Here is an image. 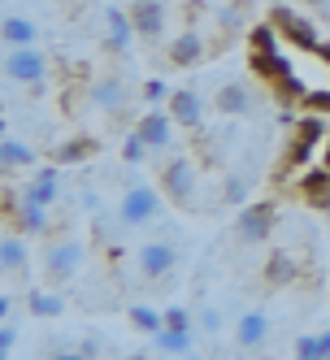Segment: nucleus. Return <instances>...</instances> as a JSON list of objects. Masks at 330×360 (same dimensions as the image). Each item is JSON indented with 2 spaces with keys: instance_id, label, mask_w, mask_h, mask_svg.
<instances>
[{
  "instance_id": "nucleus-1",
  "label": "nucleus",
  "mask_w": 330,
  "mask_h": 360,
  "mask_svg": "<svg viewBox=\"0 0 330 360\" xmlns=\"http://www.w3.org/2000/svg\"><path fill=\"white\" fill-rule=\"evenodd\" d=\"M118 226H126V230H139V226H152L161 213H165V191L161 187H152V183H131L122 191V200H118Z\"/></svg>"
},
{
  "instance_id": "nucleus-2",
  "label": "nucleus",
  "mask_w": 330,
  "mask_h": 360,
  "mask_svg": "<svg viewBox=\"0 0 330 360\" xmlns=\"http://www.w3.org/2000/svg\"><path fill=\"white\" fill-rule=\"evenodd\" d=\"M322 143H326V126H322V117H300V126L291 131V143H287V152H283V161H278V178H287V174H304L313 165V157L322 152Z\"/></svg>"
},
{
  "instance_id": "nucleus-3",
  "label": "nucleus",
  "mask_w": 330,
  "mask_h": 360,
  "mask_svg": "<svg viewBox=\"0 0 330 360\" xmlns=\"http://www.w3.org/2000/svg\"><path fill=\"white\" fill-rule=\"evenodd\" d=\"M83 261H87V243H83V239H74V235L53 239V243L44 248V278L53 282V287H61V282L79 278Z\"/></svg>"
},
{
  "instance_id": "nucleus-4",
  "label": "nucleus",
  "mask_w": 330,
  "mask_h": 360,
  "mask_svg": "<svg viewBox=\"0 0 330 360\" xmlns=\"http://www.w3.org/2000/svg\"><path fill=\"white\" fill-rule=\"evenodd\" d=\"M274 226H278V204L252 200V204H243L239 217H235V235H239V243H269Z\"/></svg>"
},
{
  "instance_id": "nucleus-5",
  "label": "nucleus",
  "mask_w": 330,
  "mask_h": 360,
  "mask_svg": "<svg viewBox=\"0 0 330 360\" xmlns=\"http://www.w3.org/2000/svg\"><path fill=\"white\" fill-rule=\"evenodd\" d=\"M196 187H200V165L191 157H174L161 169V191H165L170 204H179V209L196 200Z\"/></svg>"
},
{
  "instance_id": "nucleus-6",
  "label": "nucleus",
  "mask_w": 330,
  "mask_h": 360,
  "mask_svg": "<svg viewBox=\"0 0 330 360\" xmlns=\"http://www.w3.org/2000/svg\"><path fill=\"white\" fill-rule=\"evenodd\" d=\"M269 22L278 27V35H283L291 48H300V53H317V48H322L317 27H313V22L304 18V13H296V9H287V5H274Z\"/></svg>"
},
{
  "instance_id": "nucleus-7",
  "label": "nucleus",
  "mask_w": 330,
  "mask_h": 360,
  "mask_svg": "<svg viewBox=\"0 0 330 360\" xmlns=\"http://www.w3.org/2000/svg\"><path fill=\"white\" fill-rule=\"evenodd\" d=\"M135 265H139V278H148V282L170 278L174 269H179V248H174L170 239H148L135 252Z\"/></svg>"
},
{
  "instance_id": "nucleus-8",
  "label": "nucleus",
  "mask_w": 330,
  "mask_h": 360,
  "mask_svg": "<svg viewBox=\"0 0 330 360\" xmlns=\"http://www.w3.org/2000/svg\"><path fill=\"white\" fill-rule=\"evenodd\" d=\"M5 74L13 83H44L48 79V57L39 53V48H9V57H5Z\"/></svg>"
},
{
  "instance_id": "nucleus-9",
  "label": "nucleus",
  "mask_w": 330,
  "mask_h": 360,
  "mask_svg": "<svg viewBox=\"0 0 330 360\" xmlns=\"http://www.w3.org/2000/svg\"><path fill=\"white\" fill-rule=\"evenodd\" d=\"M269 339V313L265 308H243L235 317V352H257Z\"/></svg>"
},
{
  "instance_id": "nucleus-10",
  "label": "nucleus",
  "mask_w": 330,
  "mask_h": 360,
  "mask_svg": "<svg viewBox=\"0 0 330 360\" xmlns=\"http://www.w3.org/2000/svg\"><path fill=\"white\" fill-rule=\"evenodd\" d=\"M213 109L217 117H248L257 109V96H252V83L248 79H235V83H222L217 96H213Z\"/></svg>"
},
{
  "instance_id": "nucleus-11",
  "label": "nucleus",
  "mask_w": 330,
  "mask_h": 360,
  "mask_svg": "<svg viewBox=\"0 0 330 360\" xmlns=\"http://www.w3.org/2000/svg\"><path fill=\"white\" fill-rule=\"evenodd\" d=\"M174 126H179V122L170 117V109H144L139 122H135V135H139L152 152H161V148L174 143Z\"/></svg>"
},
{
  "instance_id": "nucleus-12",
  "label": "nucleus",
  "mask_w": 330,
  "mask_h": 360,
  "mask_svg": "<svg viewBox=\"0 0 330 360\" xmlns=\"http://www.w3.org/2000/svg\"><path fill=\"white\" fill-rule=\"evenodd\" d=\"M165 109H170V117L179 126H187V131H205V100H200V91H191V87L170 91Z\"/></svg>"
},
{
  "instance_id": "nucleus-13",
  "label": "nucleus",
  "mask_w": 330,
  "mask_h": 360,
  "mask_svg": "<svg viewBox=\"0 0 330 360\" xmlns=\"http://www.w3.org/2000/svg\"><path fill=\"white\" fill-rule=\"evenodd\" d=\"M296 191L313 204V209H330V169L317 161V165H309L304 174H296Z\"/></svg>"
},
{
  "instance_id": "nucleus-14",
  "label": "nucleus",
  "mask_w": 330,
  "mask_h": 360,
  "mask_svg": "<svg viewBox=\"0 0 330 360\" xmlns=\"http://www.w3.org/2000/svg\"><path fill=\"white\" fill-rule=\"evenodd\" d=\"M131 22H135V35L161 39L165 35V0H135V5H131Z\"/></svg>"
},
{
  "instance_id": "nucleus-15",
  "label": "nucleus",
  "mask_w": 330,
  "mask_h": 360,
  "mask_svg": "<svg viewBox=\"0 0 330 360\" xmlns=\"http://www.w3.org/2000/svg\"><path fill=\"white\" fill-rule=\"evenodd\" d=\"M200 61H205V35H200V31L174 35V44H170V65L174 70H191Z\"/></svg>"
},
{
  "instance_id": "nucleus-16",
  "label": "nucleus",
  "mask_w": 330,
  "mask_h": 360,
  "mask_svg": "<svg viewBox=\"0 0 330 360\" xmlns=\"http://www.w3.org/2000/svg\"><path fill=\"white\" fill-rule=\"evenodd\" d=\"M57 200V165L39 169L27 187H22V204H35V209H48V204Z\"/></svg>"
},
{
  "instance_id": "nucleus-17",
  "label": "nucleus",
  "mask_w": 330,
  "mask_h": 360,
  "mask_svg": "<svg viewBox=\"0 0 330 360\" xmlns=\"http://www.w3.org/2000/svg\"><path fill=\"white\" fill-rule=\"evenodd\" d=\"M105 27H109V39H105V44L113 48V53H122V48L135 39V22H131V9H118V5H109V9H105Z\"/></svg>"
},
{
  "instance_id": "nucleus-18",
  "label": "nucleus",
  "mask_w": 330,
  "mask_h": 360,
  "mask_svg": "<svg viewBox=\"0 0 330 360\" xmlns=\"http://www.w3.org/2000/svg\"><path fill=\"white\" fill-rule=\"evenodd\" d=\"M222 204L226 209H243V204H252V174L248 169H231L222 178Z\"/></svg>"
},
{
  "instance_id": "nucleus-19",
  "label": "nucleus",
  "mask_w": 330,
  "mask_h": 360,
  "mask_svg": "<svg viewBox=\"0 0 330 360\" xmlns=\"http://www.w3.org/2000/svg\"><path fill=\"white\" fill-rule=\"evenodd\" d=\"M191 339H196V330H174V326H165L161 334H152V347H157L161 356H191L196 347H191Z\"/></svg>"
},
{
  "instance_id": "nucleus-20",
  "label": "nucleus",
  "mask_w": 330,
  "mask_h": 360,
  "mask_svg": "<svg viewBox=\"0 0 330 360\" xmlns=\"http://www.w3.org/2000/svg\"><path fill=\"white\" fill-rule=\"evenodd\" d=\"M248 70L257 74L261 83H278V79L291 70V61H287L283 53H248Z\"/></svg>"
},
{
  "instance_id": "nucleus-21",
  "label": "nucleus",
  "mask_w": 330,
  "mask_h": 360,
  "mask_svg": "<svg viewBox=\"0 0 330 360\" xmlns=\"http://www.w3.org/2000/svg\"><path fill=\"white\" fill-rule=\"evenodd\" d=\"M296 274H300L296 256H291L287 248H274V252H269V261H265V282H269V287H287Z\"/></svg>"
},
{
  "instance_id": "nucleus-22",
  "label": "nucleus",
  "mask_w": 330,
  "mask_h": 360,
  "mask_svg": "<svg viewBox=\"0 0 330 360\" xmlns=\"http://www.w3.org/2000/svg\"><path fill=\"white\" fill-rule=\"evenodd\" d=\"M31 256H27V239L22 235H5L0 239V269L5 274H27Z\"/></svg>"
},
{
  "instance_id": "nucleus-23",
  "label": "nucleus",
  "mask_w": 330,
  "mask_h": 360,
  "mask_svg": "<svg viewBox=\"0 0 330 360\" xmlns=\"http://www.w3.org/2000/svg\"><path fill=\"white\" fill-rule=\"evenodd\" d=\"M0 31H5V44L9 48H35V39H39V27H35L31 18H22V13H9Z\"/></svg>"
},
{
  "instance_id": "nucleus-24",
  "label": "nucleus",
  "mask_w": 330,
  "mask_h": 360,
  "mask_svg": "<svg viewBox=\"0 0 330 360\" xmlns=\"http://www.w3.org/2000/svg\"><path fill=\"white\" fill-rule=\"evenodd\" d=\"M100 143L96 139H87V135H79V139H65V143H57L53 148V165L57 169H65V165H79V161H87L91 152H96Z\"/></svg>"
},
{
  "instance_id": "nucleus-25",
  "label": "nucleus",
  "mask_w": 330,
  "mask_h": 360,
  "mask_svg": "<svg viewBox=\"0 0 330 360\" xmlns=\"http://www.w3.org/2000/svg\"><path fill=\"white\" fill-rule=\"evenodd\" d=\"M91 105H96V109H105V113H113V109L126 105V87H122L118 74H109V79H100V83L91 87Z\"/></svg>"
},
{
  "instance_id": "nucleus-26",
  "label": "nucleus",
  "mask_w": 330,
  "mask_h": 360,
  "mask_svg": "<svg viewBox=\"0 0 330 360\" xmlns=\"http://www.w3.org/2000/svg\"><path fill=\"white\" fill-rule=\"evenodd\" d=\"M291 360H330V330L300 334V339L291 343Z\"/></svg>"
},
{
  "instance_id": "nucleus-27",
  "label": "nucleus",
  "mask_w": 330,
  "mask_h": 360,
  "mask_svg": "<svg viewBox=\"0 0 330 360\" xmlns=\"http://www.w3.org/2000/svg\"><path fill=\"white\" fill-rule=\"evenodd\" d=\"M0 161H5V169H31L35 165V148L13 139V135H5L0 139Z\"/></svg>"
},
{
  "instance_id": "nucleus-28",
  "label": "nucleus",
  "mask_w": 330,
  "mask_h": 360,
  "mask_svg": "<svg viewBox=\"0 0 330 360\" xmlns=\"http://www.w3.org/2000/svg\"><path fill=\"white\" fill-rule=\"evenodd\" d=\"M27 308H31L35 317H61L65 313V300L57 291H48V287H31L27 291Z\"/></svg>"
},
{
  "instance_id": "nucleus-29",
  "label": "nucleus",
  "mask_w": 330,
  "mask_h": 360,
  "mask_svg": "<svg viewBox=\"0 0 330 360\" xmlns=\"http://www.w3.org/2000/svg\"><path fill=\"white\" fill-rule=\"evenodd\" d=\"M126 317H131V326H135L139 334H148V339L165 330V313H157L152 304H131V308H126Z\"/></svg>"
},
{
  "instance_id": "nucleus-30",
  "label": "nucleus",
  "mask_w": 330,
  "mask_h": 360,
  "mask_svg": "<svg viewBox=\"0 0 330 360\" xmlns=\"http://www.w3.org/2000/svg\"><path fill=\"white\" fill-rule=\"evenodd\" d=\"M274 87V96H278V105H304V96H309V87L300 83V74L296 70H287L278 83H269Z\"/></svg>"
},
{
  "instance_id": "nucleus-31",
  "label": "nucleus",
  "mask_w": 330,
  "mask_h": 360,
  "mask_svg": "<svg viewBox=\"0 0 330 360\" xmlns=\"http://www.w3.org/2000/svg\"><path fill=\"white\" fill-rule=\"evenodd\" d=\"M13 217H18V235H44L48 230V209H35V204H18Z\"/></svg>"
},
{
  "instance_id": "nucleus-32",
  "label": "nucleus",
  "mask_w": 330,
  "mask_h": 360,
  "mask_svg": "<svg viewBox=\"0 0 330 360\" xmlns=\"http://www.w3.org/2000/svg\"><path fill=\"white\" fill-rule=\"evenodd\" d=\"M278 27L274 22H257V27H248V48L252 53H278Z\"/></svg>"
},
{
  "instance_id": "nucleus-33",
  "label": "nucleus",
  "mask_w": 330,
  "mask_h": 360,
  "mask_svg": "<svg viewBox=\"0 0 330 360\" xmlns=\"http://www.w3.org/2000/svg\"><path fill=\"white\" fill-rule=\"evenodd\" d=\"M148 157H152V148H148L139 135H126V139H122V161H126V165H144Z\"/></svg>"
},
{
  "instance_id": "nucleus-34",
  "label": "nucleus",
  "mask_w": 330,
  "mask_h": 360,
  "mask_svg": "<svg viewBox=\"0 0 330 360\" xmlns=\"http://www.w3.org/2000/svg\"><path fill=\"white\" fill-rule=\"evenodd\" d=\"M196 326L205 330V339H217V334H222V308H200Z\"/></svg>"
},
{
  "instance_id": "nucleus-35",
  "label": "nucleus",
  "mask_w": 330,
  "mask_h": 360,
  "mask_svg": "<svg viewBox=\"0 0 330 360\" xmlns=\"http://www.w3.org/2000/svg\"><path fill=\"white\" fill-rule=\"evenodd\" d=\"M139 96H144L148 109H157V105H165V100H170V87H165L161 79H148V83L139 87Z\"/></svg>"
},
{
  "instance_id": "nucleus-36",
  "label": "nucleus",
  "mask_w": 330,
  "mask_h": 360,
  "mask_svg": "<svg viewBox=\"0 0 330 360\" xmlns=\"http://www.w3.org/2000/svg\"><path fill=\"white\" fill-rule=\"evenodd\" d=\"M165 326H174V330H196V313H191V308H183V304H174V308H165Z\"/></svg>"
},
{
  "instance_id": "nucleus-37",
  "label": "nucleus",
  "mask_w": 330,
  "mask_h": 360,
  "mask_svg": "<svg viewBox=\"0 0 330 360\" xmlns=\"http://www.w3.org/2000/svg\"><path fill=\"white\" fill-rule=\"evenodd\" d=\"M304 109H309L313 117H322V113L330 117V91H326V87H317V91H309V96H304Z\"/></svg>"
},
{
  "instance_id": "nucleus-38",
  "label": "nucleus",
  "mask_w": 330,
  "mask_h": 360,
  "mask_svg": "<svg viewBox=\"0 0 330 360\" xmlns=\"http://www.w3.org/2000/svg\"><path fill=\"white\" fill-rule=\"evenodd\" d=\"M13 347H18V330L5 321V326H0V360H9V356H13Z\"/></svg>"
},
{
  "instance_id": "nucleus-39",
  "label": "nucleus",
  "mask_w": 330,
  "mask_h": 360,
  "mask_svg": "<svg viewBox=\"0 0 330 360\" xmlns=\"http://www.w3.org/2000/svg\"><path fill=\"white\" fill-rule=\"evenodd\" d=\"M48 360H91V356H87L83 347H61V352H53Z\"/></svg>"
},
{
  "instance_id": "nucleus-40",
  "label": "nucleus",
  "mask_w": 330,
  "mask_h": 360,
  "mask_svg": "<svg viewBox=\"0 0 330 360\" xmlns=\"http://www.w3.org/2000/svg\"><path fill=\"white\" fill-rule=\"evenodd\" d=\"M9 317H13V300L0 295V321H9Z\"/></svg>"
},
{
  "instance_id": "nucleus-41",
  "label": "nucleus",
  "mask_w": 330,
  "mask_h": 360,
  "mask_svg": "<svg viewBox=\"0 0 330 360\" xmlns=\"http://www.w3.org/2000/svg\"><path fill=\"white\" fill-rule=\"evenodd\" d=\"M317 161H322V165L330 169V135H326V143H322V152H317Z\"/></svg>"
},
{
  "instance_id": "nucleus-42",
  "label": "nucleus",
  "mask_w": 330,
  "mask_h": 360,
  "mask_svg": "<svg viewBox=\"0 0 330 360\" xmlns=\"http://www.w3.org/2000/svg\"><path fill=\"white\" fill-rule=\"evenodd\" d=\"M313 57H317V61H326V65H330V44H326V39H322V48H317V53H313Z\"/></svg>"
},
{
  "instance_id": "nucleus-43",
  "label": "nucleus",
  "mask_w": 330,
  "mask_h": 360,
  "mask_svg": "<svg viewBox=\"0 0 330 360\" xmlns=\"http://www.w3.org/2000/svg\"><path fill=\"white\" fill-rule=\"evenodd\" d=\"M304 5H309V9H326V5H330V0H304Z\"/></svg>"
},
{
  "instance_id": "nucleus-44",
  "label": "nucleus",
  "mask_w": 330,
  "mask_h": 360,
  "mask_svg": "<svg viewBox=\"0 0 330 360\" xmlns=\"http://www.w3.org/2000/svg\"><path fill=\"white\" fill-rule=\"evenodd\" d=\"M183 360H205V356H196V352H191V356H183Z\"/></svg>"
},
{
  "instance_id": "nucleus-45",
  "label": "nucleus",
  "mask_w": 330,
  "mask_h": 360,
  "mask_svg": "<svg viewBox=\"0 0 330 360\" xmlns=\"http://www.w3.org/2000/svg\"><path fill=\"white\" fill-rule=\"evenodd\" d=\"M79 5H96V0H79Z\"/></svg>"
},
{
  "instance_id": "nucleus-46",
  "label": "nucleus",
  "mask_w": 330,
  "mask_h": 360,
  "mask_svg": "<svg viewBox=\"0 0 330 360\" xmlns=\"http://www.w3.org/2000/svg\"><path fill=\"white\" fill-rule=\"evenodd\" d=\"M131 360H144V356H131Z\"/></svg>"
}]
</instances>
